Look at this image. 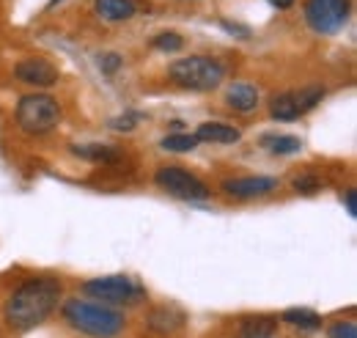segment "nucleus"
I'll return each mask as SVG.
<instances>
[{
    "label": "nucleus",
    "instance_id": "nucleus-1",
    "mask_svg": "<svg viewBox=\"0 0 357 338\" xmlns=\"http://www.w3.org/2000/svg\"><path fill=\"white\" fill-rule=\"evenodd\" d=\"M61 281L58 278H31L25 284H20L8 300L3 305V319L11 330L17 333H28L33 328H39L47 316L58 308V300H61Z\"/></svg>",
    "mask_w": 357,
    "mask_h": 338
},
{
    "label": "nucleus",
    "instance_id": "nucleus-2",
    "mask_svg": "<svg viewBox=\"0 0 357 338\" xmlns=\"http://www.w3.org/2000/svg\"><path fill=\"white\" fill-rule=\"evenodd\" d=\"M61 314H63V322L72 330L91 338H116L127 325L124 316L119 311H113L110 305L89 302V300H80V297L66 300Z\"/></svg>",
    "mask_w": 357,
    "mask_h": 338
},
{
    "label": "nucleus",
    "instance_id": "nucleus-3",
    "mask_svg": "<svg viewBox=\"0 0 357 338\" xmlns=\"http://www.w3.org/2000/svg\"><path fill=\"white\" fill-rule=\"evenodd\" d=\"M168 78L187 91H215L225 80V66L209 55H187L168 66Z\"/></svg>",
    "mask_w": 357,
    "mask_h": 338
},
{
    "label": "nucleus",
    "instance_id": "nucleus-4",
    "mask_svg": "<svg viewBox=\"0 0 357 338\" xmlns=\"http://www.w3.org/2000/svg\"><path fill=\"white\" fill-rule=\"evenodd\" d=\"M61 105L50 94H25L17 102V127L28 135H47L61 124Z\"/></svg>",
    "mask_w": 357,
    "mask_h": 338
},
{
    "label": "nucleus",
    "instance_id": "nucleus-5",
    "mask_svg": "<svg viewBox=\"0 0 357 338\" xmlns=\"http://www.w3.org/2000/svg\"><path fill=\"white\" fill-rule=\"evenodd\" d=\"M83 292L89 297H93L99 305H137L146 292L143 286L132 281L130 275H105V278H93L83 284Z\"/></svg>",
    "mask_w": 357,
    "mask_h": 338
},
{
    "label": "nucleus",
    "instance_id": "nucleus-6",
    "mask_svg": "<svg viewBox=\"0 0 357 338\" xmlns=\"http://www.w3.org/2000/svg\"><path fill=\"white\" fill-rule=\"evenodd\" d=\"M349 0H305L303 11H305V22L311 25V31L330 36L335 31H341L349 20Z\"/></svg>",
    "mask_w": 357,
    "mask_h": 338
},
{
    "label": "nucleus",
    "instance_id": "nucleus-7",
    "mask_svg": "<svg viewBox=\"0 0 357 338\" xmlns=\"http://www.w3.org/2000/svg\"><path fill=\"white\" fill-rule=\"evenodd\" d=\"M154 182H157V187H162L165 193H171V196H176V198H184V201H206V198L212 196L209 187H206L195 173H190V170H184V168H176V166L160 168L154 173Z\"/></svg>",
    "mask_w": 357,
    "mask_h": 338
},
{
    "label": "nucleus",
    "instance_id": "nucleus-8",
    "mask_svg": "<svg viewBox=\"0 0 357 338\" xmlns=\"http://www.w3.org/2000/svg\"><path fill=\"white\" fill-rule=\"evenodd\" d=\"M14 78L20 83L36 85V88H50L58 83V69L45 61V58H25L14 66Z\"/></svg>",
    "mask_w": 357,
    "mask_h": 338
},
{
    "label": "nucleus",
    "instance_id": "nucleus-9",
    "mask_svg": "<svg viewBox=\"0 0 357 338\" xmlns=\"http://www.w3.org/2000/svg\"><path fill=\"white\" fill-rule=\"evenodd\" d=\"M220 187L234 198H259L278 187V179L275 176H236V179H225Z\"/></svg>",
    "mask_w": 357,
    "mask_h": 338
},
{
    "label": "nucleus",
    "instance_id": "nucleus-10",
    "mask_svg": "<svg viewBox=\"0 0 357 338\" xmlns=\"http://www.w3.org/2000/svg\"><path fill=\"white\" fill-rule=\"evenodd\" d=\"M184 322H187V316H184V311L176 308V305H157L149 314V319H146L149 330H154L160 336H174V333H178L184 328Z\"/></svg>",
    "mask_w": 357,
    "mask_h": 338
},
{
    "label": "nucleus",
    "instance_id": "nucleus-11",
    "mask_svg": "<svg viewBox=\"0 0 357 338\" xmlns=\"http://www.w3.org/2000/svg\"><path fill=\"white\" fill-rule=\"evenodd\" d=\"M198 143H220V146H231V143H239L242 140V132L236 127H228L220 122H206L192 132Z\"/></svg>",
    "mask_w": 357,
    "mask_h": 338
},
{
    "label": "nucleus",
    "instance_id": "nucleus-12",
    "mask_svg": "<svg viewBox=\"0 0 357 338\" xmlns=\"http://www.w3.org/2000/svg\"><path fill=\"white\" fill-rule=\"evenodd\" d=\"M225 105L236 113H250L259 108V91L250 83H234L225 91Z\"/></svg>",
    "mask_w": 357,
    "mask_h": 338
},
{
    "label": "nucleus",
    "instance_id": "nucleus-13",
    "mask_svg": "<svg viewBox=\"0 0 357 338\" xmlns=\"http://www.w3.org/2000/svg\"><path fill=\"white\" fill-rule=\"evenodd\" d=\"M93 8L107 22H124L137 14V6L132 0H93Z\"/></svg>",
    "mask_w": 357,
    "mask_h": 338
},
{
    "label": "nucleus",
    "instance_id": "nucleus-14",
    "mask_svg": "<svg viewBox=\"0 0 357 338\" xmlns=\"http://www.w3.org/2000/svg\"><path fill=\"white\" fill-rule=\"evenodd\" d=\"M278 333V319L275 316H248L239 325V338H272Z\"/></svg>",
    "mask_w": 357,
    "mask_h": 338
},
{
    "label": "nucleus",
    "instance_id": "nucleus-15",
    "mask_svg": "<svg viewBox=\"0 0 357 338\" xmlns=\"http://www.w3.org/2000/svg\"><path fill=\"white\" fill-rule=\"evenodd\" d=\"M72 152L83 160H93V163H102V166H110L121 157L119 149L107 146V143H86V146H72Z\"/></svg>",
    "mask_w": 357,
    "mask_h": 338
},
{
    "label": "nucleus",
    "instance_id": "nucleus-16",
    "mask_svg": "<svg viewBox=\"0 0 357 338\" xmlns=\"http://www.w3.org/2000/svg\"><path fill=\"white\" fill-rule=\"evenodd\" d=\"M280 319L291 328H300V330H319L321 328V316L311 308H286L280 314Z\"/></svg>",
    "mask_w": 357,
    "mask_h": 338
},
{
    "label": "nucleus",
    "instance_id": "nucleus-17",
    "mask_svg": "<svg viewBox=\"0 0 357 338\" xmlns=\"http://www.w3.org/2000/svg\"><path fill=\"white\" fill-rule=\"evenodd\" d=\"M269 116H272L275 122H294V119H300L291 91H289V94H275V96L269 99Z\"/></svg>",
    "mask_w": 357,
    "mask_h": 338
},
{
    "label": "nucleus",
    "instance_id": "nucleus-18",
    "mask_svg": "<svg viewBox=\"0 0 357 338\" xmlns=\"http://www.w3.org/2000/svg\"><path fill=\"white\" fill-rule=\"evenodd\" d=\"M261 146L272 154H297L303 140L297 135H261Z\"/></svg>",
    "mask_w": 357,
    "mask_h": 338
},
{
    "label": "nucleus",
    "instance_id": "nucleus-19",
    "mask_svg": "<svg viewBox=\"0 0 357 338\" xmlns=\"http://www.w3.org/2000/svg\"><path fill=\"white\" fill-rule=\"evenodd\" d=\"M291 96H294L297 113L303 116V113H308V110H313V108H316V105L321 102V96H324V88H321V85H308V88L291 91Z\"/></svg>",
    "mask_w": 357,
    "mask_h": 338
},
{
    "label": "nucleus",
    "instance_id": "nucleus-20",
    "mask_svg": "<svg viewBox=\"0 0 357 338\" xmlns=\"http://www.w3.org/2000/svg\"><path fill=\"white\" fill-rule=\"evenodd\" d=\"M160 146H162L165 152L184 154V152H192V149L198 146V140H195L192 132H174V135H165V138L160 140Z\"/></svg>",
    "mask_w": 357,
    "mask_h": 338
},
{
    "label": "nucleus",
    "instance_id": "nucleus-21",
    "mask_svg": "<svg viewBox=\"0 0 357 338\" xmlns=\"http://www.w3.org/2000/svg\"><path fill=\"white\" fill-rule=\"evenodd\" d=\"M151 47L154 50H162V52H178L184 47V39L178 34H174V31H162V34H157L151 39Z\"/></svg>",
    "mask_w": 357,
    "mask_h": 338
},
{
    "label": "nucleus",
    "instance_id": "nucleus-22",
    "mask_svg": "<svg viewBox=\"0 0 357 338\" xmlns=\"http://www.w3.org/2000/svg\"><path fill=\"white\" fill-rule=\"evenodd\" d=\"M294 190H297L300 196H313V193L321 190V179H319L316 173H303V176L294 179Z\"/></svg>",
    "mask_w": 357,
    "mask_h": 338
},
{
    "label": "nucleus",
    "instance_id": "nucleus-23",
    "mask_svg": "<svg viewBox=\"0 0 357 338\" xmlns=\"http://www.w3.org/2000/svg\"><path fill=\"white\" fill-rule=\"evenodd\" d=\"M121 66H124V58H121L119 52H102V55H99V69H102V75L113 78Z\"/></svg>",
    "mask_w": 357,
    "mask_h": 338
},
{
    "label": "nucleus",
    "instance_id": "nucleus-24",
    "mask_svg": "<svg viewBox=\"0 0 357 338\" xmlns=\"http://www.w3.org/2000/svg\"><path fill=\"white\" fill-rule=\"evenodd\" d=\"M327 336L330 338H357V325L352 319H341V322H335L330 330H327Z\"/></svg>",
    "mask_w": 357,
    "mask_h": 338
},
{
    "label": "nucleus",
    "instance_id": "nucleus-25",
    "mask_svg": "<svg viewBox=\"0 0 357 338\" xmlns=\"http://www.w3.org/2000/svg\"><path fill=\"white\" fill-rule=\"evenodd\" d=\"M137 119H140L137 113H127V116H119V119H113V122H110V129H127V132H130V129H135Z\"/></svg>",
    "mask_w": 357,
    "mask_h": 338
},
{
    "label": "nucleus",
    "instance_id": "nucleus-26",
    "mask_svg": "<svg viewBox=\"0 0 357 338\" xmlns=\"http://www.w3.org/2000/svg\"><path fill=\"white\" fill-rule=\"evenodd\" d=\"M344 201H347V212H349L352 217H357V190H355V187H347Z\"/></svg>",
    "mask_w": 357,
    "mask_h": 338
},
{
    "label": "nucleus",
    "instance_id": "nucleus-27",
    "mask_svg": "<svg viewBox=\"0 0 357 338\" xmlns=\"http://www.w3.org/2000/svg\"><path fill=\"white\" fill-rule=\"evenodd\" d=\"M220 25H223L225 31H231V36H242V39H248V36H250V31H248L245 25H234V22H228V20H223Z\"/></svg>",
    "mask_w": 357,
    "mask_h": 338
},
{
    "label": "nucleus",
    "instance_id": "nucleus-28",
    "mask_svg": "<svg viewBox=\"0 0 357 338\" xmlns=\"http://www.w3.org/2000/svg\"><path fill=\"white\" fill-rule=\"evenodd\" d=\"M269 3H272L275 8H289V6L294 3V0H269Z\"/></svg>",
    "mask_w": 357,
    "mask_h": 338
}]
</instances>
